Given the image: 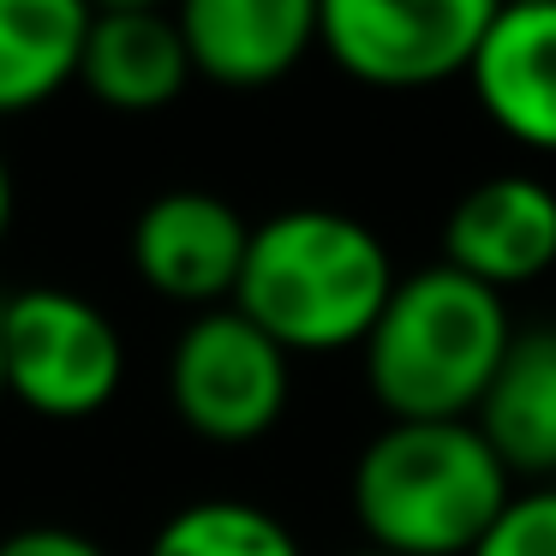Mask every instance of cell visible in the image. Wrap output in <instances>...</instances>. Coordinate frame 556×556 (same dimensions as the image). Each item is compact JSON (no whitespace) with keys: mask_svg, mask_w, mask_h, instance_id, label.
Here are the masks:
<instances>
[{"mask_svg":"<svg viewBox=\"0 0 556 556\" xmlns=\"http://www.w3.org/2000/svg\"><path fill=\"white\" fill-rule=\"evenodd\" d=\"M395 281L389 245L359 216L293 204L252 228L233 312L288 353H341L365 348Z\"/></svg>","mask_w":556,"mask_h":556,"instance_id":"6da1fadb","label":"cell"},{"mask_svg":"<svg viewBox=\"0 0 556 556\" xmlns=\"http://www.w3.org/2000/svg\"><path fill=\"white\" fill-rule=\"evenodd\" d=\"M508 503L515 472L472 419H389L353 460V520L389 556H472Z\"/></svg>","mask_w":556,"mask_h":556,"instance_id":"7a4b0ae2","label":"cell"},{"mask_svg":"<svg viewBox=\"0 0 556 556\" xmlns=\"http://www.w3.org/2000/svg\"><path fill=\"white\" fill-rule=\"evenodd\" d=\"M508 341L515 324L503 293L431 264L395 281L359 359L389 419H472Z\"/></svg>","mask_w":556,"mask_h":556,"instance_id":"3957f363","label":"cell"},{"mask_svg":"<svg viewBox=\"0 0 556 556\" xmlns=\"http://www.w3.org/2000/svg\"><path fill=\"white\" fill-rule=\"evenodd\" d=\"M7 401L54 425L97 419L126 383V341L102 305L73 288H25L0 300Z\"/></svg>","mask_w":556,"mask_h":556,"instance_id":"277c9868","label":"cell"},{"mask_svg":"<svg viewBox=\"0 0 556 556\" xmlns=\"http://www.w3.org/2000/svg\"><path fill=\"white\" fill-rule=\"evenodd\" d=\"M503 0H317V49L371 90L467 78Z\"/></svg>","mask_w":556,"mask_h":556,"instance_id":"5b68a950","label":"cell"},{"mask_svg":"<svg viewBox=\"0 0 556 556\" xmlns=\"http://www.w3.org/2000/svg\"><path fill=\"white\" fill-rule=\"evenodd\" d=\"M293 353L233 305L198 312L168 353V401L204 443H257L288 413Z\"/></svg>","mask_w":556,"mask_h":556,"instance_id":"8992f818","label":"cell"},{"mask_svg":"<svg viewBox=\"0 0 556 556\" xmlns=\"http://www.w3.org/2000/svg\"><path fill=\"white\" fill-rule=\"evenodd\" d=\"M245 245H252V222L228 198L198 186L156 192L132 222V269L144 276V288L198 312H216L222 300L233 305Z\"/></svg>","mask_w":556,"mask_h":556,"instance_id":"52a82bcc","label":"cell"},{"mask_svg":"<svg viewBox=\"0 0 556 556\" xmlns=\"http://www.w3.org/2000/svg\"><path fill=\"white\" fill-rule=\"evenodd\" d=\"M443 264L491 293L556 269V186L539 174H491L455 198L443 222Z\"/></svg>","mask_w":556,"mask_h":556,"instance_id":"ba28073f","label":"cell"},{"mask_svg":"<svg viewBox=\"0 0 556 556\" xmlns=\"http://www.w3.org/2000/svg\"><path fill=\"white\" fill-rule=\"evenodd\" d=\"M174 25L198 78L264 90L317 49V0H174Z\"/></svg>","mask_w":556,"mask_h":556,"instance_id":"9c48e42d","label":"cell"},{"mask_svg":"<svg viewBox=\"0 0 556 556\" xmlns=\"http://www.w3.org/2000/svg\"><path fill=\"white\" fill-rule=\"evenodd\" d=\"M467 85L503 138L556 156V0L503 7L472 54Z\"/></svg>","mask_w":556,"mask_h":556,"instance_id":"30bf717a","label":"cell"},{"mask_svg":"<svg viewBox=\"0 0 556 556\" xmlns=\"http://www.w3.org/2000/svg\"><path fill=\"white\" fill-rule=\"evenodd\" d=\"M192 54L174 13H97L78 85L114 114H156L192 85Z\"/></svg>","mask_w":556,"mask_h":556,"instance_id":"8fae6325","label":"cell"},{"mask_svg":"<svg viewBox=\"0 0 556 556\" xmlns=\"http://www.w3.org/2000/svg\"><path fill=\"white\" fill-rule=\"evenodd\" d=\"M472 425L503 455L508 472H556V329H515Z\"/></svg>","mask_w":556,"mask_h":556,"instance_id":"7c38bea8","label":"cell"},{"mask_svg":"<svg viewBox=\"0 0 556 556\" xmlns=\"http://www.w3.org/2000/svg\"><path fill=\"white\" fill-rule=\"evenodd\" d=\"M90 25V0H0V121L78 85Z\"/></svg>","mask_w":556,"mask_h":556,"instance_id":"4fadbf2b","label":"cell"},{"mask_svg":"<svg viewBox=\"0 0 556 556\" xmlns=\"http://www.w3.org/2000/svg\"><path fill=\"white\" fill-rule=\"evenodd\" d=\"M144 556H305L288 520L240 496H204V503L174 508L156 527Z\"/></svg>","mask_w":556,"mask_h":556,"instance_id":"5bb4252c","label":"cell"},{"mask_svg":"<svg viewBox=\"0 0 556 556\" xmlns=\"http://www.w3.org/2000/svg\"><path fill=\"white\" fill-rule=\"evenodd\" d=\"M472 556H556V484L515 491Z\"/></svg>","mask_w":556,"mask_h":556,"instance_id":"9a60e30c","label":"cell"},{"mask_svg":"<svg viewBox=\"0 0 556 556\" xmlns=\"http://www.w3.org/2000/svg\"><path fill=\"white\" fill-rule=\"evenodd\" d=\"M0 556H109V551L73 527H18L0 539Z\"/></svg>","mask_w":556,"mask_h":556,"instance_id":"2e32d148","label":"cell"},{"mask_svg":"<svg viewBox=\"0 0 556 556\" xmlns=\"http://www.w3.org/2000/svg\"><path fill=\"white\" fill-rule=\"evenodd\" d=\"M97 13H174V0H90Z\"/></svg>","mask_w":556,"mask_h":556,"instance_id":"e0dca14e","label":"cell"},{"mask_svg":"<svg viewBox=\"0 0 556 556\" xmlns=\"http://www.w3.org/2000/svg\"><path fill=\"white\" fill-rule=\"evenodd\" d=\"M7 228H13V168L0 156V240H7Z\"/></svg>","mask_w":556,"mask_h":556,"instance_id":"ac0fdd59","label":"cell"},{"mask_svg":"<svg viewBox=\"0 0 556 556\" xmlns=\"http://www.w3.org/2000/svg\"><path fill=\"white\" fill-rule=\"evenodd\" d=\"M0 401H7V359H0Z\"/></svg>","mask_w":556,"mask_h":556,"instance_id":"d6986e66","label":"cell"},{"mask_svg":"<svg viewBox=\"0 0 556 556\" xmlns=\"http://www.w3.org/2000/svg\"><path fill=\"white\" fill-rule=\"evenodd\" d=\"M353 556H389V551H371V544H365V551H353Z\"/></svg>","mask_w":556,"mask_h":556,"instance_id":"ffe728a7","label":"cell"},{"mask_svg":"<svg viewBox=\"0 0 556 556\" xmlns=\"http://www.w3.org/2000/svg\"><path fill=\"white\" fill-rule=\"evenodd\" d=\"M503 7H539V0H503Z\"/></svg>","mask_w":556,"mask_h":556,"instance_id":"44dd1931","label":"cell"}]
</instances>
